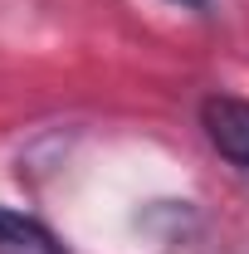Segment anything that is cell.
<instances>
[{
	"label": "cell",
	"mask_w": 249,
	"mask_h": 254,
	"mask_svg": "<svg viewBox=\"0 0 249 254\" xmlns=\"http://www.w3.org/2000/svg\"><path fill=\"white\" fill-rule=\"evenodd\" d=\"M200 132L230 166L249 171V98H235V93L200 98Z\"/></svg>",
	"instance_id": "cell-1"
},
{
	"label": "cell",
	"mask_w": 249,
	"mask_h": 254,
	"mask_svg": "<svg viewBox=\"0 0 249 254\" xmlns=\"http://www.w3.org/2000/svg\"><path fill=\"white\" fill-rule=\"evenodd\" d=\"M0 254H63V245L34 215L0 205Z\"/></svg>",
	"instance_id": "cell-2"
},
{
	"label": "cell",
	"mask_w": 249,
	"mask_h": 254,
	"mask_svg": "<svg viewBox=\"0 0 249 254\" xmlns=\"http://www.w3.org/2000/svg\"><path fill=\"white\" fill-rule=\"evenodd\" d=\"M171 5H181V10H205L210 0H171Z\"/></svg>",
	"instance_id": "cell-3"
}]
</instances>
